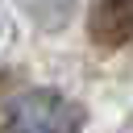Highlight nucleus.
<instances>
[{"mask_svg":"<svg viewBox=\"0 0 133 133\" xmlns=\"http://www.w3.org/2000/svg\"><path fill=\"white\" fill-rule=\"evenodd\" d=\"M21 12L37 25V29H58L66 25V17L75 12V0H17Z\"/></svg>","mask_w":133,"mask_h":133,"instance_id":"3","label":"nucleus"},{"mask_svg":"<svg viewBox=\"0 0 133 133\" xmlns=\"http://www.w3.org/2000/svg\"><path fill=\"white\" fill-rule=\"evenodd\" d=\"M79 129H83V108L54 87L17 96L0 116V133H79Z\"/></svg>","mask_w":133,"mask_h":133,"instance_id":"1","label":"nucleus"},{"mask_svg":"<svg viewBox=\"0 0 133 133\" xmlns=\"http://www.w3.org/2000/svg\"><path fill=\"white\" fill-rule=\"evenodd\" d=\"M87 33L104 50H116V46L133 42V0H91Z\"/></svg>","mask_w":133,"mask_h":133,"instance_id":"2","label":"nucleus"}]
</instances>
